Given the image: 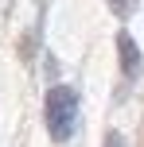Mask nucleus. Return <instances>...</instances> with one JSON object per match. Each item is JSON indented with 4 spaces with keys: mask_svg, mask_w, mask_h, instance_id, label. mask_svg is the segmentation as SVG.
Here are the masks:
<instances>
[{
    "mask_svg": "<svg viewBox=\"0 0 144 147\" xmlns=\"http://www.w3.org/2000/svg\"><path fill=\"white\" fill-rule=\"evenodd\" d=\"M43 116H47V132L55 143H66L78 128V93L70 85H51L43 101Z\"/></svg>",
    "mask_w": 144,
    "mask_h": 147,
    "instance_id": "obj_1",
    "label": "nucleus"
},
{
    "mask_svg": "<svg viewBox=\"0 0 144 147\" xmlns=\"http://www.w3.org/2000/svg\"><path fill=\"white\" fill-rule=\"evenodd\" d=\"M117 54H121V70H125V78H136V70H140V47L132 43L129 31H121V35H117Z\"/></svg>",
    "mask_w": 144,
    "mask_h": 147,
    "instance_id": "obj_2",
    "label": "nucleus"
},
{
    "mask_svg": "<svg viewBox=\"0 0 144 147\" xmlns=\"http://www.w3.org/2000/svg\"><path fill=\"white\" fill-rule=\"evenodd\" d=\"M105 147H125V143H121V136H109V140H105Z\"/></svg>",
    "mask_w": 144,
    "mask_h": 147,
    "instance_id": "obj_3",
    "label": "nucleus"
},
{
    "mask_svg": "<svg viewBox=\"0 0 144 147\" xmlns=\"http://www.w3.org/2000/svg\"><path fill=\"white\" fill-rule=\"evenodd\" d=\"M113 4H117V12H125V8H121V0H113Z\"/></svg>",
    "mask_w": 144,
    "mask_h": 147,
    "instance_id": "obj_4",
    "label": "nucleus"
}]
</instances>
